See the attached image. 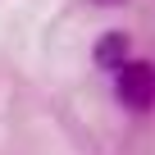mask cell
I'll return each mask as SVG.
<instances>
[{"mask_svg": "<svg viewBox=\"0 0 155 155\" xmlns=\"http://www.w3.org/2000/svg\"><path fill=\"white\" fill-rule=\"evenodd\" d=\"M119 96L128 110H150L155 105V68L141 59H128L119 68Z\"/></svg>", "mask_w": 155, "mask_h": 155, "instance_id": "cell-1", "label": "cell"}, {"mask_svg": "<svg viewBox=\"0 0 155 155\" xmlns=\"http://www.w3.org/2000/svg\"><path fill=\"white\" fill-rule=\"evenodd\" d=\"M91 59H96V68H105V73H119V68L132 59V46H128V37H123V32H105V37L96 41Z\"/></svg>", "mask_w": 155, "mask_h": 155, "instance_id": "cell-2", "label": "cell"}, {"mask_svg": "<svg viewBox=\"0 0 155 155\" xmlns=\"http://www.w3.org/2000/svg\"><path fill=\"white\" fill-rule=\"evenodd\" d=\"M96 5H119V0H96Z\"/></svg>", "mask_w": 155, "mask_h": 155, "instance_id": "cell-3", "label": "cell"}]
</instances>
